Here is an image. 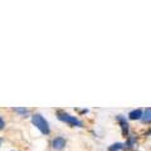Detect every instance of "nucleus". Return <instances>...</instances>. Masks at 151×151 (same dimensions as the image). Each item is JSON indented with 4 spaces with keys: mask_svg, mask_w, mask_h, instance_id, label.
<instances>
[{
    "mask_svg": "<svg viewBox=\"0 0 151 151\" xmlns=\"http://www.w3.org/2000/svg\"><path fill=\"white\" fill-rule=\"evenodd\" d=\"M32 124L34 125L43 135L50 134V127H49L48 121H47L40 113H34V115H32Z\"/></svg>",
    "mask_w": 151,
    "mask_h": 151,
    "instance_id": "nucleus-1",
    "label": "nucleus"
},
{
    "mask_svg": "<svg viewBox=\"0 0 151 151\" xmlns=\"http://www.w3.org/2000/svg\"><path fill=\"white\" fill-rule=\"evenodd\" d=\"M57 117H58V120H60L62 122H65V124H68L72 127H83V122L79 120L78 117L69 115V113H67V112L58 111L57 112Z\"/></svg>",
    "mask_w": 151,
    "mask_h": 151,
    "instance_id": "nucleus-2",
    "label": "nucleus"
},
{
    "mask_svg": "<svg viewBox=\"0 0 151 151\" xmlns=\"http://www.w3.org/2000/svg\"><path fill=\"white\" fill-rule=\"evenodd\" d=\"M116 121L119 122V125L121 127V131H122V135L127 137V136L130 135V125H129V121L126 120L125 116L122 115H117L116 116Z\"/></svg>",
    "mask_w": 151,
    "mask_h": 151,
    "instance_id": "nucleus-3",
    "label": "nucleus"
},
{
    "mask_svg": "<svg viewBox=\"0 0 151 151\" xmlns=\"http://www.w3.org/2000/svg\"><path fill=\"white\" fill-rule=\"evenodd\" d=\"M65 145H67V141H65L63 136H57V137L52 140V147L57 151H62L65 147Z\"/></svg>",
    "mask_w": 151,
    "mask_h": 151,
    "instance_id": "nucleus-4",
    "label": "nucleus"
},
{
    "mask_svg": "<svg viewBox=\"0 0 151 151\" xmlns=\"http://www.w3.org/2000/svg\"><path fill=\"white\" fill-rule=\"evenodd\" d=\"M144 115V111L141 108H137V110H132L129 113V119L132 121H136V120H141V117Z\"/></svg>",
    "mask_w": 151,
    "mask_h": 151,
    "instance_id": "nucleus-5",
    "label": "nucleus"
},
{
    "mask_svg": "<svg viewBox=\"0 0 151 151\" xmlns=\"http://www.w3.org/2000/svg\"><path fill=\"white\" fill-rule=\"evenodd\" d=\"M127 140H126V142L124 144V149H127V150H130V149H132L135 146V144H136V137H134V136H127L126 137Z\"/></svg>",
    "mask_w": 151,
    "mask_h": 151,
    "instance_id": "nucleus-6",
    "label": "nucleus"
},
{
    "mask_svg": "<svg viewBox=\"0 0 151 151\" xmlns=\"http://www.w3.org/2000/svg\"><path fill=\"white\" fill-rule=\"evenodd\" d=\"M141 121L144 122V124H150L151 122V108H146L144 111V115L141 117Z\"/></svg>",
    "mask_w": 151,
    "mask_h": 151,
    "instance_id": "nucleus-7",
    "label": "nucleus"
},
{
    "mask_svg": "<svg viewBox=\"0 0 151 151\" xmlns=\"http://www.w3.org/2000/svg\"><path fill=\"white\" fill-rule=\"evenodd\" d=\"M13 111L14 112H17V113H19L20 116H23V117H28V115H29V108H25V107H15V108H13Z\"/></svg>",
    "mask_w": 151,
    "mask_h": 151,
    "instance_id": "nucleus-8",
    "label": "nucleus"
},
{
    "mask_svg": "<svg viewBox=\"0 0 151 151\" xmlns=\"http://www.w3.org/2000/svg\"><path fill=\"white\" fill-rule=\"evenodd\" d=\"M120 150H124V144L122 142H116L108 146V151H120Z\"/></svg>",
    "mask_w": 151,
    "mask_h": 151,
    "instance_id": "nucleus-9",
    "label": "nucleus"
},
{
    "mask_svg": "<svg viewBox=\"0 0 151 151\" xmlns=\"http://www.w3.org/2000/svg\"><path fill=\"white\" fill-rule=\"evenodd\" d=\"M4 129H5V121H4V120H3V117L0 116V131L4 130Z\"/></svg>",
    "mask_w": 151,
    "mask_h": 151,
    "instance_id": "nucleus-10",
    "label": "nucleus"
},
{
    "mask_svg": "<svg viewBox=\"0 0 151 151\" xmlns=\"http://www.w3.org/2000/svg\"><path fill=\"white\" fill-rule=\"evenodd\" d=\"M1 142H3V139H0V146H1Z\"/></svg>",
    "mask_w": 151,
    "mask_h": 151,
    "instance_id": "nucleus-11",
    "label": "nucleus"
},
{
    "mask_svg": "<svg viewBox=\"0 0 151 151\" xmlns=\"http://www.w3.org/2000/svg\"><path fill=\"white\" fill-rule=\"evenodd\" d=\"M13 151H15V150H13Z\"/></svg>",
    "mask_w": 151,
    "mask_h": 151,
    "instance_id": "nucleus-12",
    "label": "nucleus"
}]
</instances>
